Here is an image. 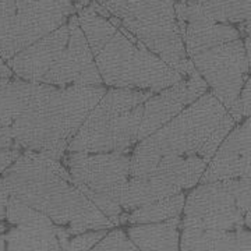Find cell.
<instances>
[{
	"instance_id": "obj_1",
	"label": "cell",
	"mask_w": 251,
	"mask_h": 251,
	"mask_svg": "<svg viewBox=\"0 0 251 251\" xmlns=\"http://www.w3.org/2000/svg\"><path fill=\"white\" fill-rule=\"evenodd\" d=\"M187 57L236 123L244 120L239 98L250 73V56L237 25L219 23L186 1L176 4Z\"/></svg>"
},
{
	"instance_id": "obj_2",
	"label": "cell",
	"mask_w": 251,
	"mask_h": 251,
	"mask_svg": "<svg viewBox=\"0 0 251 251\" xmlns=\"http://www.w3.org/2000/svg\"><path fill=\"white\" fill-rule=\"evenodd\" d=\"M0 177L10 196L69 227L72 234L115 227L77 187L62 159L23 150Z\"/></svg>"
},
{
	"instance_id": "obj_3",
	"label": "cell",
	"mask_w": 251,
	"mask_h": 251,
	"mask_svg": "<svg viewBox=\"0 0 251 251\" xmlns=\"http://www.w3.org/2000/svg\"><path fill=\"white\" fill-rule=\"evenodd\" d=\"M75 14L105 87L159 92L181 80V74L90 3Z\"/></svg>"
},
{
	"instance_id": "obj_4",
	"label": "cell",
	"mask_w": 251,
	"mask_h": 251,
	"mask_svg": "<svg viewBox=\"0 0 251 251\" xmlns=\"http://www.w3.org/2000/svg\"><path fill=\"white\" fill-rule=\"evenodd\" d=\"M106 90L105 85L54 87L34 82L25 106L11 125L17 150L62 159L69 144Z\"/></svg>"
},
{
	"instance_id": "obj_5",
	"label": "cell",
	"mask_w": 251,
	"mask_h": 251,
	"mask_svg": "<svg viewBox=\"0 0 251 251\" xmlns=\"http://www.w3.org/2000/svg\"><path fill=\"white\" fill-rule=\"evenodd\" d=\"M6 63L14 77L29 82L54 87L103 85L75 13Z\"/></svg>"
},
{
	"instance_id": "obj_6",
	"label": "cell",
	"mask_w": 251,
	"mask_h": 251,
	"mask_svg": "<svg viewBox=\"0 0 251 251\" xmlns=\"http://www.w3.org/2000/svg\"><path fill=\"white\" fill-rule=\"evenodd\" d=\"M90 4L179 74L193 69L180 35L176 0H91Z\"/></svg>"
},
{
	"instance_id": "obj_7",
	"label": "cell",
	"mask_w": 251,
	"mask_h": 251,
	"mask_svg": "<svg viewBox=\"0 0 251 251\" xmlns=\"http://www.w3.org/2000/svg\"><path fill=\"white\" fill-rule=\"evenodd\" d=\"M227 116L224 105L208 91L177 116L138 141L131 151L130 176L148 172L155 162L165 156L198 155Z\"/></svg>"
},
{
	"instance_id": "obj_8",
	"label": "cell",
	"mask_w": 251,
	"mask_h": 251,
	"mask_svg": "<svg viewBox=\"0 0 251 251\" xmlns=\"http://www.w3.org/2000/svg\"><path fill=\"white\" fill-rule=\"evenodd\" d=\"M155 92L108 88L66 152H131L138 143L144 102Z\"/></svg>"
},
{
	"instance_id": "obj_9",
	"label": "cell",
	"mask_w": 251,
	"mask_h": 251,
	"mask_svg": "<svg viewBox=\"0 0 251 251\" xmlns=\"http://www.w3.org/2000/svg\"><path fill=\"white\" fill-rule=\"evenodd\" d=\"M250 226V177L198 183L186 197L181 227L232 232Z\"/></svg>"
},
{
	"instance_id": "obj_10",
	"label": "cell",
	"mask_w": 251,
	"mask_h": 251,
	"mask_svg": "<svg viewBox=\"0 0 251 251\" xmlns=\"http://www.w3.org/2000/svg\"><path fill=\"white\" fill-rule=\"evenodd\" d=\"M62 162L84 196L113 226H119L131 152H66Z\"/></svg>"
},
{
	"instance_id": "obj_11",
	"label": "cell",
	"mask_w": 251,
	"mask_h": 251,
	"mask_svg": "<svg viewBox=\"0 0 251 251\" xmlns=\"http://www.w3.org/2000/svg\"><path fill=\"white\" fill-rule=\"evenodd\" d=\"M75 13L74 0H0V56L20 50L63 25Z\"/></svg>"
},
{
	"instance_id": "obj_12",
	"label": "cell",
	"mask_w": 251,
	"mask_h": 251,
	"mask_svg": "<svg viewBox=\"0 0 251 251\" xmlns=\"http://www.w3.org/2000/svg\"><path fill=\"white\" fill-rule=\"evenodd\" d=\"M208 91L209 90L206 82L193 67L176 84L159 92H155L152 97H150L144 102V113L138 131V141L144 140L147 135H150L173 117L177 116L183 109L187 108L188 105H191Z\"/></svg>"
},
{
	"instance_id": "obj_13",
	"label": "cell",
	"mask_w": 251,
	"mask_h": 251,
	"mask_svg": "<svg viewBox=\"0 0 251 251\" xmlns=\"http://www.w3.org/2000/svg\"><path fill=\"white\" fill-rule=\"evenodd\" d=\"M250 117H246L234 125L219 144L198 183L250 177Z\"/></svg>"
},
{
	"instance_id": "obj_14",
	"label": "cell",
	"mask_w": 251,
	"mask_h": 251,
	"mask_svg": "<svg viewBox=\"0 0 251 251\" xmlns=\"http://www.w3.org/2000/svg\"><path fill=\"white\" fill-rule=\"evenodd\" d=\"M250 229L244 227L232 232L201 230L181 227L180 250H246L250 247Z\"/></svg>"
},
{
	"instance_id": "obj_15",
	"label": "cell",
	"mask_w": 251,
	"mask_h": 251,
	"mask_svg": "<svg viewBox=\"0 0 251 251\" xmlns=\"http://www.w3.org/2000/svg\"><path fill=\"white\" fill-rule=\"evenodd\" d=\"M181 216L163 222L133 225L126 233L138 250H179Z\"/></svg>"
},
{
	"instance_id": "obj_16",
	"label": "cell",
	"mask_w": 251,
	"mask_h": 251,
	"mask_svg": "<svg viewBox=\"0 0 251 251\" xmlns=\"http://www.w3.org/2000/svg\"><path fill=\"white\" fill-rule=\"evenodd\" d=\"M7 250H62L56 232L52 226H27L14 225L9 233L4 234Z\"/></svg>"
},
{
	"instance_id": "obj_17",
	"label": "cell",
	"mask_w": 251,
	"mask_h": 251,
	"mask_svg": "<svg viewBox=\"0 0 251 251\" xmlns=\"http://www.w3.org/2000/svg\"><path fill=\"white\" fill-rule=\"evenodd\" d=\"M209 18L237 25L240 31L250 27V0H186Z\"/></svg>"
},
{
	"instance_id": "obj_18",
	"label": "cell",
	"mask_w": 251,
	"mask_h": 251,
	"mask_svg": "<svg viewBox=\"0 0 251 251\" xmlns=\"http://www.w3.org/2000/svg\"><path fill=\"white\" fill-rule=\"evenodd\" d=\"M184 201H186V196L183 191L171 197L162 198L147 205L135 208L130 212H122L120 224H153V222H163L176 216H181Z\"/></svg>"
},
{
	"instance_id": "obj_19",
	"label": "cell",
	"mask_w": 251,
	"mask_h": 251,
	"mask_svg": "<svg viewBox=\"0 0 251 251\" xmlns=\"http://www.w3.org/2000/svg\"><path fill=\"white\" fill-rule=\"evenodd\" d=\"M34 82L21 78H0V126H11L27 103Z\"/></svg>"
},
{
	"instance_id": "obj_20",
	"label": "cell",
	"mask_w": 251,
	"mask_h": 251,
	"mask_svg": "<svg viewBox=\"0 0 251 251\" xmlns=\"http://www.w3.org/2000/svg\"><path fill=\"white\" fill-rule=\"evenodd\" d=\"M7 221L11 225H27V226H52L54 222L32 206L21 202L13 196L7 202Z\"/></svg>"
},
{
	"instance_id": "obj_21",
	"label": "cell",
	"mask_w": 251,
	"mask_h": 251,
	"mask_svg": "<svg viewBox=\"0 0 251 251\" xmlns=\"http://www.w3.org/2000/svg\"><path fill=\"white\" fill-rule=\"evenodd\" d=\"M92 250H138V249L123 229H119L115 226V229L113 227L109 229L108 233L92 247Z\"/></svg>"
},
{
	"instance_id": "obj_22",
	"label": "cell",
	"mask_w": 251,
	"mask_h": 251,
	"mask_svg": "<svg viewBox=\"0 0 251 251\" xmlns=\"http://www.w3.org/2000/svg\"><path fill=\"white\" fill-rule=\"evenodd\" d=\"M109 229H94L70 236L64 250H92V247L108 233Z\"/></svg>"
},
{
	"instance_id": "obj_23",
	"label": "cell",
	"mask_w": 251,
	"mask_h": 251,
	"mask_svg": "<svg viewBox=\"0 0 251 251\" xmlns=\"http://www.w3.org/2000/svg\"><path fill=\"white\" fill-rule=\"evenodd\" d=\"M250 97H251V81L250 78L246 81L242 92H240V98H239V108L242 113L243 119L250 117L251 108H250Z\"/></svg>"
},
{
	"instance_id": "obj_24",
	"label": "cell",
	"mask_w": 251,
	"mask_h": 251,
	"mask_svg": "<svg viewBox=\"0 0 251 251\" xmlns=\"http://www.w3.org/2000/svg\"><path fill=\"white\" fill-rule=\"evenodd\" d=\"M0 150H17L11 126H0Z\"/></svg>"
},
{
	"instance_id": "obj_25",
	"label": "cell",
	"mask_w": 251,
	"mask_h": 251,
	"mask_svg": "<svg viewBox=\"0 0 251 251\" xmlns=\"http://www.w3.org/2000/svg\"><path fill=\"white\" fill-rule=\"evenodd\" d=\"M23 150H0V175L21 155Z\"/></svg>"
},
{
	"instance_id": "obj_26",
	"label": "cell",
	"mask_w": 251,
	"mask_h": 251,
	"mask_svg": "<svg viewBox=\"0 0 251 251\" xmlns=\"http://www.w3.org/2000/svg\"><path fill=\"white\" fill-rule=\"evenodd\" d=\"M10 193L6 184L0 177V222L7 219V202H9Z\"/></svg>"
},
{
	"instance_id": "obj_27",
	"label": "cell",
	"mask_w": 251,
	"mask_h": 251,
	"mask_svg": "<svg viewBox=\"0 0 251 251\" xmlns=\"http://www.w3.org/2000/svg\"><path fill=\"white\" fill-rule=\"evenodd\" d=\"M11 77H14V74L10 70L7 63L4 62L0 56V78H11Z\"/></svg>"
},
{
	"instance_id": "obj_28",
	"label": "cell",
	"mask_w": 251,
	"mask_h": 251,
	"mask_svg": "<svg viewBox=\"0 0 251 251\" xmlns=\"http://www.w3.org/2000/svg\"><path fill=\"white\" fill-rule=\"evenodd\" d=\"M0 250H6V239H4V233L0 234Z\"/></svg>"
},
{
	"instance_id": "obj_29",
	"label": "cell",
	"mask_w": 251,
	"mask_h": 251,
	"mask_svg": "<svg viewBox=\"0 0 251 251\" xmlns=\"http://www.w3.org/2000/svg\"><path fill=\"white\" fill-rule=\"evenodd\" d=\"M91 0H78V3L75 4V10L78 9V7H82V6H87L88 3H90Z\"/></svg>"
},
{
	"instance_id": "obj_30",
	"label": "cell",
	"mask_w": 251,
	"mask_h": 251,
	"mask_svg": "<svg viewBox=\"0 0 251 251\" xmlns=\"http://www.w3.org/2000/svg\"><path fill=\"white\" fill-rule=\"evenodd\" d=\"M4 232H6V225L0 224V234L4 233Z\"/></svg>"
}]
</instances>
